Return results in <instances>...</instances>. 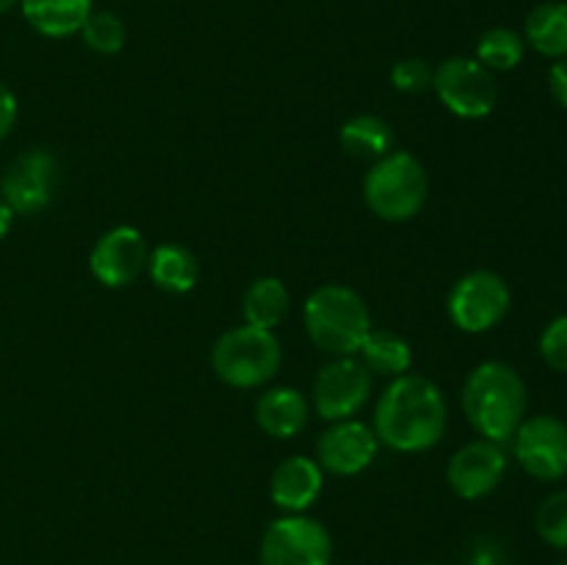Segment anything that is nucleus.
Segmentation results:
<instances>
[{
    "mask_svg": "<svg viewBox=\"0 0 567 565\" xmlns=\"http://www.w3.org/2000/svg\"><path fill=\"white\" fill-rule=\"evenodd\" d=\"M374 377L354 355L321 366L313 380V408L324 421L352 419L371 397Z\"/></svg>",
    "mask_w": 567,
    "mask_h": 565,
    "instance_id": "obj_11",
    "label": "nucleus"
},
{
    "mask_svg": "<svg viewBox=\"0 0 567 565\" xmlns=\"http://www.w3.org/2000/svg\"><path fill=\"white\" fill-rule=\"evenodd\" d=\"M59 186V164L48 150H25L6 166L0 177V199L20 216H37L53 203Z\"/></svg>",
    "mask_w": 567,
    "mask_h": 565,
    "instance_id": "obj_9",
    "label": "nucleus"
},
{
    "mask_svg": "<svg viewBox=\"0 0 567 565\" xmlns=\"http://www.w3.org/2000/svg\"><path fill=\"white\" fill-rule=\"evenodd\" d=\"M504 474H507V454H504L502 443L487 441V438L457 449L446 469L449 485L465 502H476L496 491Z\"/></svg>",
    "mask_w": 567,
    "mask_h": 565,
    "instance_id": "obj_13",
    "label": "nucleus"
},
{
    "mask_svg": "<svg viewBox=\"0 0 567 565\" xmlns=\"http://www.w3.org/2000/svg\"><path fill=\"white\" fill-rule=\"evenodd\" d=\"M282 347L275 330L241 325L221 332L210 349L216 377L233 388H258L280 371Z\"/></svg>",
    "mask_w": 567,
    "mask_h": 565,
    "instance_id": "obj_5",
    "label": "nucleus"
},
{
    "mask_svg": "<svg viewBox=\"0 0 567 565\" xmlns=\"http://www.w3.org/2000/svg\"><path fill=\"white\" fill-rule=\"evenodd\" d=\"M360 360L365 363V369L374 371L382 377H402L408 374L410 366H413V349L404 341L399 332L393 330H374L365 336L363 347H360Z\"/></svg>",
    "mask_w": 567,
    "mask_h": 565,
    "instance_id": "obj_22",
    "label": "nucleus"
},
{
    "mask_svg": "<svg viewBox=\"0 0 567 565\" xmlns=\"http://www.w3.org/2000/svg\"><path fill=\"white\" fill-rule=\"evenodd\" d=\"M324 491V469L305 454L282 460L269 482L271 502L282 513H305Z\"/></svg>",
    "mask_w": 567,
    "mask_h": 565,
    "instance_id": "obj_15",
    "label": "nucleus"
},
{
    "mask_svg": "<svg viewBox=\"0 0 567 565\" xmlns=\"http://www.w3.org/2000/svg\"><path fill=\"white\" fill-rule=\"evenodd\" d=\"M377 449L380 441L365 421H332L316 443V463L336 476H354L374 463Z\"/></svg>",
    "mask_w": 567,
    "mask_h": 565,
    "instance_id": "obj_14",
    "label": "nucleus"
},
{
    "mask_svg": "<svg viewBox=\"0 0 567 565\" xmlns=\"http://www.w3.org/2000/svg\"><path fill=\"white\" fill-rule=\"evenodd\" d=\"M305 330L310 341L327 355L347 358L360 352L371 332V314L365 299L341 282L319 286L305 302Z\"/></svg>",
    "mask_w": 567,
    "mask_h": 565,
    "instance_id": "obj_3",
    "label": "nucleus"
},
{
    "mask_svg": "<svg viewBox=\"0 0 567 565\" xmlns=\"http://www.w3.org/2000/svg\"><path fill=\"white\" fill-rule=\"evenodd\" d=\"M443 391L421 374L393 377L374 408V435L396 452H426L446 432Z\"/></svg>",
    "mask_w": 567,
    "mask_h": 565,
    "instance_id": "obj_1",
    "label": "nucleus"
},
{
    "mask_svg": "<svg viewBox=\"0 0 567 565\" xmlns=\"http://www.w3.org/2000/svg\"><path fill=\"white\" fill-rule=\"evenodd\" d=\"M524 42L546 59H565L567 55V3L565 0H546L535 6L526 17Z\"/></svg>",
    "mask_w": 567,
    "mask_h": 565,
    "instance_id": "obj_19",
    "label": "nucleus"
},
{
    "mask_svg": "<svg viewBox=\"0 0 567 565\" xmlns=\"http://www.w3.org/2000/svg\"><path fill=\"white\" fill-rule=\"evenodd\" d=\"M147 258L150 249L142 233L131 225H120L111 227L94 242L89 269H92L94 280L103 282L105 288H125L142 275Z\"/></svg>",
    "mask_w": 567,
    "mask_h": 565,
    "instance_id": "obj_12",
    "label": "nucleus"
},
{
    "mask_svg": "<svg viewBox=\"0 0 567 565\" xmlns=\"http://www.w3.org/2000/svg\"><path fill=\"white\" fill-rule=\"evenodd\" d=\"M288 305H291V297L280 277H258L244 291V321L252 327H264V330H275L286 319Z\"/></svg>",
    "mask_w": 567,
    "mask_h": 565,
    "instance_id": "obj_21",
    "label": "nucleus"
},
{
    "mask_svg": "<svg viewBox=\"0 0 567 565\" xmlns=\"http://www.w3.org/2000/svg\"><path fill=\"white\" fill-rule=\"evenodd\" d=\"M463 565H504V554L496 541H491V537H480V541H474V546L468 548Z\"/></svg>",
    "mask_w": 567,
    "mask_h": 565,
    "instance_id": "obj_28",
    "label": "nucleus"
},
{
    "mask_svg": "<svg viewBox=\"0 0 567 565\" xmlns=\"http://www.w3.org/2000/svg\"><path fill=\"white\" fill-rule=\"evenodd\" d=\"M540 358L548 369L567 374V314L546 325L540 336Z\"/></svg>",
    "mask_w": 567,
    "mask_h": 565,
    "instance_id": "obj_26",
    "label": "nucleus"
},
{
    "mask_svg": "<svg viewBox=\"0 0 567 565\" xmlns=\"http://www.w3.org/2000/svg\"><path fill=\"white\" fill-rule=\"evenodd\" d=\"M559 565H567V559H565V563H559Z\"/></svg>",
    "mask_w": 567,
    "mask_h": 565,
    "instance_id": "obj_33",
    "label": "nucleus"
},
{
    "mask_svg": "<svg viewBox=\"0 0 567 565\" xmlns=\"http://www.w3.org/2000/svg\"><path fill=\"white\" fill-rule=\"evenodd\" d=\"M343 153L360 161H377L393 150V131L382 116L377 114H358L343 122L338 133Z\"/></svg>",
    "mask_w": 567,
    "mask_h": 565,
    "instance_id": "obj_20",
    "label": "nucleus"
},
{
    "mask_svg": "<svg viewBox=\"0 0 567 565\" xmlns=\"http://www.w3.org/2000/svg\"><path fill=\"white\" fill-rule=\"evenodd\" d=\"M535 530L548 546L567 552V487L543 499L535 513Z\"/></svg>",
    "mask_w": 567,
    "mask_h": 565,
    "instance_id": "obj_25",
    "label": "nucleus"
},
{
    "mask_svg": "<svg viewBox=\"0 0 567 565\" xmlns=\"http://www.w3.org/2000/svg\"><path fill=\"white\" fill-rule=\"evenodd\" d=\"M150 280L166 294H188L197 286L199 277V264L194 258L192 249H186L183 244L164 242L150 253L147 258Z\"/></svg>",
    "mask_w": 567,
    "mask_h": 565,
    "instance_id": "obj_18",
    "label": "nucleus"
},
{
    "mask_svg": "<svg viewBox=\"0 0 567 565\" xmlns=\"http://www.w3.org/2000/svg\"><path fill=\"white\" fill-rule=\"evenodd\" d=\"M17 3H20V0H0V14H6V11L14 9Z\"/></svg>",
    "mask_w": 567,
    "mask_h": 565,
    "instance_id": "obj_32",
    "label": "nucleus"
},
{
    "mask_svg": "<svg viewBox=\"0 0 567 565\" xmlns=\"http://www.w3.org/2000/svg\"><path fill=\"white\" fill-rule=\"evenodd\" d=\"M81 37L83 44H86L89 50H94V53L114 55L125 48L127 28L125 22H122V17L114 14V11H92L89 20L83 22Z\"/></svg>",
    "mask_w": 567,
    "mask_h": 565,
    "instance_id": "obj_24",
    "label": "nucleus"
},
{
    "mask_svg": "<svg viewBox=\"0 0 567 565\" xmlns=\"http://www.w3.org/2000/svg\"><path fill=\"white\" fill-rule=\"evenodd\" d=\"M20 9L33 31L48 39H64L81 33L94 11V0H20Z\"/></svg>",
    "mask_w": 567,
    "mask_h": 565,
    "instance_id": "obj_17",
    "label": "nucleus"
},
{
    "mask_svg": "<svg viewBox=\"0 0 567 565\" xmlns=\"http://www.w3.org/2000/svg\"><path fill=\"white\" fill-rule=\"evenodd\" d=\"M14 210L9 208V205L3 203V199H0V238H6L9 236V230H11V225H14Z\"/></svg>",
    "mask_w": 567,
    "mask_h": 565,
    "instance_id": "obj_31",
    "label": "nucleus"
},
{
    "mask_svg": "<svg viewBox=\"0 0 567 565\" xmlns=\"http://www.w3.org/2000/svg\"><path fill=\"white\" fill-rule=\"evenodd\" d=\"M548 89H551L554 100L567 111V55L557 59L548 70Z\"/></svg>",
    "mask_w": 567,
    "mask_h": 565,
    "instance_id": "obj_30",
    "label": "nucleus"
},
{
    "mask_svg": "<svg viewBox=\"0 0 567 565\" xmlns=\"http://www.w3.org/2000/svg\"><path fill=\"white\" fill-rule=\"evenodd\" d=\"M513 294L502 275L491 269H476L460 277L449 291V319L463 332H487L507 316Z\"/></svg>",
    "mask_w": 567,
    "mask_h": 565,
    "instance_id": "obj_8",
    "label": "nucleus"
},
{
    "mask_svg": "<svg viewBox=\"0 0 567 565\" xmlns=\"http://www.w3.org/2000/svg\"><path fill=\"white\" fill-rule=\"evenodd\" d=\"M526 42L518 31L513 28H491V31L482 33V39L476 42V55L482 66H487L491 72H509L524 61Z\"/></svg>",
    "mask_w": 567,
    "mask_h": 565,
    "instance_id": "obj_23",
    "label": "nucleus"
},
{
    "mask_svg": "<svg viewBox=\"0 0 567 565\" xmlns=\"http://www.w3.org/2000/svg\"><path fill=\"white\" fill-rule=\"evenodd\" d=\"M308 399L302 391L291 386H277L260 393L258 404H255V421L260 430L269 438H297L299 432L308 427Z\"/></svg>",
    "mask_w": 567,
    "mask_h": 565,
    "instance_id": "obj_16",
    "label": "nucleus"
},
{
    "mask_svg": "<svg viewBox=\"0 0 567 565\" xmlns=\"http://www.w3.org/2000/svg\"><path fill=\"white\" fill-rule=\"evenodd\" d=\"M430 177L424 164L408 150H391L377 158L363 177V197L382 222H408L424 208Z\"/></svg>",
    "mask_w": 567,
    "mask_h": 565,
    "instance_id": "obj_4",
    "label": "nucleus"
},
{
    "mask_svg": "<svg viewBox=\"0 0 567 565\" xmlns=\"http://www.w3.org/2000/svg\"><path fill=\"white\" fill-rule=\"evenodd\" d=\"M432 66L424 59H402L393 64L391 83L404 94H421L432 89Z\"/></svg>",
    "mask_w": 567,
    "mask_h": 565,
    "instance_id": "obj_27",
    "label": "nucleus"
},
{
    "mask_svg": "<svg viewBox=\"0 0 567 565\" xmlns=\"http://www.w3.org/2000/svg\"><path fill=\"white\" fill-rule=\"evenodd\" d=\"M526 408H529V391L524 377L509 363L485 360L465 377V419L487 441H509L524 424Z\"/></svg>",
    "mask_w": 567,
    "mask_h": 565,
    "instance_id": "obj_2",
    "label": "nucleus"
},
{
    "mask_svg": "<svg viewBox=\"0 0 567 565\" xmlns=\"http://www.w3.org/2000/svg\"><path fill=\"white\" fill-rule=\"evenodd\" d=\"M426 565H432V563H426Z\"/></svg>",
    "mask_w": 567,
    "mask_h": 565,
    "instance_id": "obj_34",
    "label": "nucleus"
},
{
    "mask_svg": "<svg viewBox=\"0 0 567 565\" xmlns=\"http://www.w3.org/2000/svg\"><path fill=\"white\" fill-rule=\"evenodd\" d=\"M332 537L321 521L288 513L271 521L260 537V565H330Z\"/></svg>",
    "mask_w": 567,
    "mask_h": 565,
    "instance_id": "obj_7",
    "label": "nucleus"
},
{
    "mask_svg": "<svg viewBox=\"0 0 567 565\" xmlns=\"http://www.w3.org/2000/svg\"><path fill=\"white\" fill-rule=\"evenodd\" d=\"M17 114H20V105H17L14 92H11L6 83H0V142L11 133V127H14L17 122Z\"/></svg>",
    "mask_w": 567,
    "mask_h": 565,
    "instance_id": "obj_29",
    "label": "nucleus"
},
{
    "mask_svg": "<svg viewBox=\"0 0 567 565\" xmlns=\"http://www.w3.org/2000/svg\"><path fill=\"white\" fill-rule=\"evenodd\" d=\"M437 100L460 120H482L498 103L496 78L471 55H452L432 72Z\"/></svg>",
    "mask_w": 567,
    "mask_h": 565,
    "instance_id": "obj_6",
    "label": "nucleus"
},
{
    "mask_svg": "<svg viewBox=\"0 0 567 565\" xmlns=\"http://www.w3.org/2000/svg\"><path fill=\"white\" fill-rule=\"evenodd\" d=\"M515 460L529 476L540 482H559L567 476V424L557 415H529L515 430Z\"/></svg>",
    "mask_w": 567,
    "mask_h": 565,
    "instance_id": "obj_10",
    "label": "nucleus"
}]
</instances>
